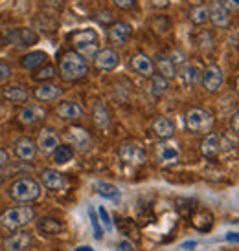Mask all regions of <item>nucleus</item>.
<instances>
[{
    "label": "nucleus",
    "instance_id": "f257e3e1",
    "mask_svg": "<svg viewBox=\"0 0 239 251\" xmlns=\"http://www.w3.org/2000/svg\"><path fill=\"white\" fill-rule=\"evenodd\" d=\"M89 74V63L87 59L81 57L74 50V51H66L61 55V61H59V75L63 81L66 83H72V81H78V79H83L85 75Z\"/></svg>",
    "mask_w": 239,
    "mask_h": 251
},
{
    "label": "nucleus",
    "instance_id": "f03ea898",
    "mask_svg": "<svg viewBox=\"0 0 239 251\" xmlns=\"http://www.w3.org/2000/svg\"><path fill=\"white\" fill-rule=\"evenodd\" d=\"M7 195L11 200L19 203L35 202L42 195V185L41 181L33 180V178H19L7 187Z\"/></svg>",
    "mask_w": 239,
    "mask_h": 251
},
{
    "label": "nucleus",
    "instance_id": "7ed1b4c3",
    "mask_svg": "<svg viewBox=\"0 0 239 251\" xmlns=\"http://www.w3.org/2000/svg\"><path fill=\"white\" fill-rule=\"evenodd\" d=\"M33 218H35V211L30 205H19V207L6 209L0 215V226L7 231H17L24 226H28Z\"/></svg>",
    "mask_w": 239,
    "mask_h": 251
},
{
    "label": "nucleus",
    "instance_id": "20e7f679",
    "mask_svg": "<svg viewBox=\"0 0 239 251\" xmlns=\"http://www.w3.org/2000/svg\"><path fill=\"white\" fill-rule=\"evenodd\" d=\"M72 44H74L76 51H78L81 57H85V59H94L96 53L101 50L99 48L98 33H96V29H92V28L79 29L78 33H74Z\"/></svg>",
    "mask_w": 239,
    "mask_h": 251
},
{
    "label": "nucleus",
    "instance_id": "39448f33",
    "mask_svg": "<svg viewBox=\"0 0 239 251\" xmlns=\"http://www.w3.org/2000/svg\"><path fill=\"white\" fill-rule=\"evenodd\" d=\"M120 160L127 167H140L146 163L148 156H146V151L142 149V145L133 143V141H125L120 147Z\"/></svg>",
    "mask_w": 239,
    "mask_h": 251
},
{
    "label": "nucleus",
    "instance_id": "423d86ee",
    "mask_svg": "<svg viewBox=\"0 0 239 251\" xmlns=\"http://www.w3.org/2000/svg\"><path fill=\"white\" fill-rule=\"evenodd\" d=\"M213 125V118L204 108H191L186 114V126L191 132H208Z\"/></svg>",
    "mask_w": 239,
    "mask_h": 251
},
{
    "label": "nucleus",
    "instance_id": "0eeeda50",
    "mask_svg": "<svg viewBox=\"0 0 239 251\" xmlns=\"http://www.w3.org/2000/svg\"><path fill=\"white\" fill-rule=\"evenodd\" d=\"M223 79H225L223 68L217 64H210L204 68V72H201V84L208 94L219 92V88L223 86Z\"/></svg>",
    "mask_w": 239,
    "mask_h": 251
},
{
    "label": "nucleus",
    "instance_id": "6e6552de",
    "mask_svg": "<svg viewBox=\"0 0 239 251\" xmlns=\"http://www.w3.org/2000/svg\"><path fill=\"white\" fill-rule=\"evenodd\" d=\"M155 152H156L158 163L164 165V167L175 165V163H179V160H180V151H179V147H177V143H173V141H169V140H162L160 143L156 145Z\"/></svg>",
    "mask_w": 239,
    "mask_h": 251
},
{
    "label": "nucleus",
    "instance_id": "1a4fd4ad",
    "mask_svg": "<svg viewBox=\"0 0 239 251\" xmlns=\"http://www.w3.org/2000/svg\"><path fill=\"white\" fill-rule=\"evenodd\" d=\"M208 13H210V21L213 22V26L217 28H228L232 22V11L223 4V0H211L208 6Z\"/></svg>",
    "mask_w": 239,
    "mask_h": 251
},
{
    "label": "nucleus",
    "instance_id": "9d476101",
    "mask_svg": "<svg viewBox=\"0 0 239 251\" xmlns=\"http://www.w3.org/2000/svg\"><path fill=\"white\" fill-rule=\"evenodd\" d=\"M92 61H94V66H96L99 72H113V70L118 68L120 55H118V51H116V50L103 48V50H99Z\"/></svg>",
    "mask_w": 239,
    "mask_h": 251
},
{
    "label": "nucleus",
    "instance_id": "9b49d317",
    "mask_svg": "<svg viewBox=\"0 0 239 251\" xmlns=\"http://www.w3.org/2000/svg\"><path fill=\"white\" fill-rule=\"evenodd\" d=\"M61 140L57 132L52 128V126H44L41 132H39V138H37V149L41 151L42 154H52L59 147Z\"/></svg>",
    "mask_w": 239,
    "mask_h": 251
},
{
    "label": "nucleus",
    "instance_id": "f8f14e48",
    "mask_svg": "<svg viewBox=\"0 0 239 251\" xmlns=\"http://www.w3.org/2000/svg\"><path fill=\"white\" fill-rule=\"evenodd\" d=\"M133 35V26L127 22H113L109 28V41L113 42L114 46H123Z\"/></svg>",
    "mask_w": 239,
    "mask_h": 251
},
{
    "label": "nucleus",
    "instance_id": "ddd939ff",
    "mask_svg": "<svg viewBox=\"0 0 239 251\" xmlns=\"http://www.w3.org/2000/svg\"><path fill=\"white\" fill-rule=\"evenodd\" d=\"M41 185L48 189V191H59L66 185L64 175L59 173L57 169H42L41 171Z\"/></svg>",
    "mask_w": 239,
    "mask_h": 251
},
{
    "label": "nucleus",
    "instance_id": "4468645a",
    "mask_svg": "<svg viewBox=\"0 0 239 251\" xmlns=\"http://www.w3.org/2000/svg\"><path fill=\"white\" fill-rule=\"evenodd\" d=\"M177 77H179V81L182 84L184 88H191L195 83L201 81V70H199V66L191 63H184L180 66V70H177Z\"/></svg>",
    "mask_w": 239,
    "mask_h": 251
},
{
    "label": "nucleus",
    "instance_id": "2eb2a0df",
    "mask_svg": "<svg viewBox=\"0 0 239 251\" xmlns=\"http://www.w3.org/2000/svg\"><path fill=\"white\" fill-rule=\"evenodd\" d=\"M15 154L22 161H33L37 154V143L31 138H19L15 141Z\"/></svg>",
    "mask_w": 239,
    "mask_h": 251
},
{
    "label": "nucleus",
    "instance_id": "dca6fc26",
    "mask_svg": "<svg viewBox=\"0 0 239 251\" xmlns=\"http://www.w3.org/2000/svg\"><path fill=\"white\" fill-rule=\"evenodd\" d=\"M33 96L39 101H54V99L63 96V88L59 84L52 83V81H46V83H41L33 90Z\"/></svg>",
    "mask_w": 239,
    "mask_h": 251
},
{
    "label": "nucleus",
    "instance_id": "f3484780",
    "mask_svg": "<svg viewBox=\"0 0 239 251\" xmlns=\"http://www.w3.org/2000/svg\"><path fill=\"white\" fill-rule=\"evenodd\" d=\"M56 112L57 116L64 119V121H78V119L83 118V108L76 101H63V103H59Z\"/></svg>",
    "mask_w": 239,
    "mask_h": 251
},
{
    "label": "nucleus",
    "instance_id": "a211bd4d",
    "mask_svg": "<svg viewBox=\"0 0 239 251\" xmlns=\"http://www.w3.org/2000/svg\"><path fill=\"white\" fill-rule=\"evenodd\" d=\"M223 151V140L217 132H208L204 136L203 143H201V152L206 158H213Z\"/></svg>",
    "mask_w": 239,
    "mask_h": 251
},
{
    "label": "nucleus",
    "instance_id": "6ab92c4d",
    "mask_svg": "<svg viewBox=\"0 0 239 251\" xmlns=\"http://www.w3.org/2000/svg\"><path fill=\"white\" fill-rule=\"evenodd\" d=\"M151 130H153V134H155L158 140H169L175 134V123H173V119L160 116V118H156L153 121Z\"/></svg>",
    "mask_w": 239,
    "mask_h": 251
},
{
    "label": "nucleus",
    "instance_id": "aec40b11",
    "mask_svg": "<svg viewBox=\"0 0 239 251\" xmlns=\"http://www.w3.org/2000/svg\"><path fill=\"white\" fill-rule=\"evenodd\" d=\"M31 244V233L30 231H19L4 240V250L6 251H24Z\"/></svg>",
    "mask_w": 239,
    "mask_h": 251
},
{
    "label": "nucleus",
    "instance_id": "412c9836",
    "mask_svg": "<svg viewBox=\"0 0 239 251\" xmlns=\"http://www.w3.org/2000/svg\"><path fill=\"white\" fill-rule=\"evenodd\" d=\"M131 66H133V70L136 74H140L142 77H148V79L155 74V63L146 53H136L131 59Z\"/></svg>",
    "mask_w": 239,
    "mask_h": 251
},
{
    "label": "nucleus",
    "instance_id": "4be33fe9",
    "mask_svg": "<svg viewBox=\"0 0 239 251\" xmlns=\"http://www.w3.org/2000/svg\"><path fill=\"white\" fill-rule=\"evenodd\" d=\"M44 118H46V110H44L41 105L24 106V108L19 112V121L24 123V125H33L37 121H42Z\"/></svg>",
    "mask_w": 239,
    "mask_h": 251
},
{
    "label": "nucleus",
    "instance_id": "5701e85b",
    "mask_svg": "<svg viewBox=\"0 0 239 251\" xmlns=\"http://www.w3.org/2000/svg\"><path fill=\"white\" fill-rule=\"evenodd\" d=\"M37 33H33L31 29L28 28H22V29H11L7 33V41L17 44V46H31L37 42Z\"/></svg>",
    "mask_w": 239,
    "mask_h": 251
},
{
    "label": "nucleus",
    "instance_id": "b1692460",
    "mask_svg": "<svg viewBox=\"0 0 239 251\" xmlns=\"http://www.w3.org/2000/svg\"><path fill=\"white\" fill-rule=\"evenodd\" d=\"M46 59H48V53L46 51H42V50H35V51H30L26 55L21 59V66L24 70H37V68H41L42 64L46 63Z\"/></svg>",
    "mask_w": 239,
    "mask_h": 251
},
{
    "label": "nucleus",
    "instance_id": "393cba45",
    "mask_svg": "<svg viewBox=\"0 0 239 251\" xmlns=\"http://www.w3.org/2000/svg\"><path fill=\"white\" fill-rule=\"evenodd\" d=\"M66 136H68V140L72 141V147H78L79 151H87V149L92 145L90 136L85 132L83 128H76V126H72Z\"/></svg>",
    "mask_w": 239,
    "mask_h": 251
},
{
    "label": "nucleus",
    "instance_id": "a878e982",
    "mask_svg": "<svg viewBox=\"0 0 239 251\" xmlns=\"http://www.w3.org/2000/svg\"><path fill=\"white\" fill-rule=\"evenodd\" d=\"M155 63H156V68H158V74H160V75H164L166 79L177 77V66L171 63L169 55H166V53H156Z\"/></svg>",
    "mask_w": 239,
    "mask_h": 251
},
{
    "label": "nucleus",
    "instance_id": "bb28decb",
    "mask_svg": "<svg viewBox=\"0 0 239 251\" xmlns=\"http://www.w3.org/2000/svg\"><path fill=\"white\" fill-rule=\"evenodd\" d=\"M4 99H7L9 103H15V105H21V103H26L30 99V92L22 86H7L6 90L2 92Z\"/></svg>",
    "mask_w": 239,
    "mask_h": 251
},
{
    "label": "nucleus",
    "instance_id": "cd10ccee",
    "mask_svg": "<svg viewBox=\"0 0 239 251\" xmlns=\"http://www.w3.org/2000/svg\"><path fill=\"white\" fill-rule=\"evenodd\" d=\"M169 88V79H166L164 75L160 74H153V75L149 77V92H151V96H155V98H160L164 96Z\"/></svg>",
    "mask_w": 239,
    "mask_h": 251
},
{
    "label": "nucleus",
    "instance_id": "c85d7f7f",
    "mask_svg": "<svg viewBox=\"0 0 239 251\" xmlns=\"http://www.w3.org/2000/svg\"><path fill=\"white\" fill-rule=\"evenodd\" d=\"M52 160H54L56 165H66V163H70L74 160V149H72V145H61L59 143V147L52 152Z\"/></svg>",
    "mask_w": 239,
    "mask_h": 251
},
{
    "label": "nucleus",
    "instance_id": "c756f323",
    "mask_svg": "<svg viewBox=\"0 0 239 251\" xmlns=\"http://www.w3.org/2000/svg\"><path fill=\"white\" fill-rule=\"evenodd\" d=\"M94 191H96L99 196H103V198L120 200V189L116 187L114 183H109V181H96V183H94Z\"/></svg>",
    "mask_w": 239,
    "mask_h": 251
},
{
    "label": "nucleus",
    "instance_id": "7c9ffc66",
    "mask_svg": "<svg viewBox=\"0 0 239 251\" xmlns=\"http://www.w3.org/2000/svg\"><path fill=\"white\" fill-rule=\"evenodd\" d=\"M39 231H42L44 235H59L63 231V224L59 222L57 218H52V216H44L39 222Z\"/></svg>",
    "mask_w": 239,
    "mask_h": 251
},
{
    "label": "nucleus",
    "instance_id": "2f4dec72",
    "mask_svg": "<svg viewBox=\"0 0 239 251\" xmlns=\"http://www.w3.org/2000/svg\"><path fill=\"white\" fill-rule=\"evenodd\" d=\"M193 226L197 227L199 231H210L211 226H213V216L208 211H199L197 215L193 216Z\"/></svg>",
    "mask_w": 239,
    "mask_h": 251
},
{
    "label": "nucleus",
    "instance_id": "473e14b6",
    "mask_svg": "<svg viewBox=\"0 0 239 251\" xmlns=\"http://www.w3.org/2000/svg\"><path fill=\"white\" fill-rule=\"evenodd\" d=\"M190 21L197 26H203L210 21V13H208V6H195L190 9Z\"/></svg>",
    "mask_w": 239,
    "mask_h": 251
},
{
    "label": "nucleus",
    "instance_id": "72a5a7b5",
    "mask_svg": "<svg viewBox=\"0 0 239 251\" xmlns=\"http://www.w3.org/2000/svg\"><path fill=\"white\" fill-rule=\"evenodd\" d=\"M94 123L101 128H105L109 123H111V116H109V112L103 105H96L94 106Z\"/></svg>",
    "mask_w": 239,
    "mask_h": 251
},
{
    "label": "nucleus",
    "instance_id": "f704fd0d",
    "mask_svg": "<svg viewBox=\"0 0 239 251\" xmlns=\"http://www.w3.org/2000/svg\"><path fill=\"white\" fill-rule=\"evenodd\" d=\"M54 75H56V68H54V64H46V66H42L41 70L35 74V79L37 81L46 83V81H50Z\"/></svg>",
    "mask_w": 239,
    "mask_h": 251
},
{
    "label": "nucleus",
    "instance_id": "c9c22d12",
    "mask_svg": "<svg viewBox=\"0 0 239 251\" xmlns=\"http://www.w3.org/2000/svg\"><path fill=\"white\" fill-rule=\"evenodd\" d=\"M89 216H90L92 229H94V238H96V240H101V237H103V229H101V222H99V218L96 216L94 209L89 211Z\"/></svg>",
    "mask_w": 239,
    "mask_h": 251
},
{
    "label": "nucleus",
    "instance_id": "e433bc0d",
    "mask_svg": "<svg viewBox=\"0 0 239 251\" xmlns=\"http://www.w3.org/2000/svg\"><path fill=\"white\" fill-rule=\"evenodd\" d=\"M98 215H99V218H101V224L105 226V229H113V218H111L109 211H107L103 205L98 207Z\"/></svg>",
    "mask_w": 239,
    "mask_h": 251
},
{
    "label": "nucleus",
    "instance_id": "4c0bfd02",
    "mask_svg": "<svg viewBox=\"0 0 239 251\" xmlns=\"http://www.w3.org/2000/svg\"><path fill=\"white\" fill-rule=\"evenodd\" d=\"M169 59H171V63L175 64V66H182V64L186 63V55H184L180 50L169 51Z\"/></svg>",
    "mask_w": 239,
    "mask_h": 251
},
{
    "label": "nucleus",
    "instance_id": "58836bf2",
    "mask_svg": "<svg viewBox=\"0 0 239 251\" xmlns=\"http://www.w3.org/2000/svg\"><path fill=\"white\" fill-rule=\"evenodd\" d=\"M113 4L120 9H133L136 6V0H113Z\"/></svg>",
    "mask_w": 239,
    "mask_h": 251
},
{
    "label": "nucleus",
    "instance_id": "ea45409f",
    "mask_svg": "<svg viewBox=\"0 0 239 251\" xmlns=\"http://www.w3.org/2000/svg\"><path fill=\"white\" fill-rule=\"evenodd\" d=\"M116 251H134V246L129 238H121L116 246Z\"/></svg>",
    "mask_w": 239,
    "mask_h": 251
},
{
    "label": "nucleus",
    "instance_id": "a19ab883",
    "mask_svg": "<svg viewBox=\"0 0 239 251\" xmlns=\"http://www.w3.org/2000/svg\"><path fill=\"white\" fill-rule=\"evenodd\" d=\"M230 130H232L234 134H239V110H236L232 114V118H230Z\"/></svg>",
    "mask_w": 239,
    "mask_h": 251
},
{
    "label": "nucleus",
    "instance_id": "79ce46f5",
    "mask_svg": "<svg viewBox=\"0 0 239 251\" xmlns=\"http://www.w3.org/2000/svg\"><path fill=\"white\" fill-rule=\"evenodd\" d=\"M9 75H11V68H9V64L0 63V83H4L6 79H9Z\"/></svg>",
    "mask_w": 239,
    "mask_h": 251
},
{
    "label": "nucleus",
    "instance_id": "37998d69",
    "mask_svg": "<svg viewBox=\"0 0 239 251\" xmlns=\"http://www.w3.org/2000/svg\"><path fill=\"white\" fill-rule=\"evenodd\" d=\"M182 251H193L197 248V240H188V242H182V244L179 246Z\"/></svg>",
    "mask_w": 239,
    "mask_h": 251
},
{
    "label": "nucleus",
    "instance_id": "c03bdc74",
    "mask_svg": "<svg viewBox=\"0 0 239 251\" xmlns=\"http://www.w3.org/2000/svg\"><path fill=\"white\" fill-rule=\"evenodd\" d=\"M223 4H225L230 11H239V0H223Z\"/></svg>",
    "mask_w": 239,
    "mask_h": 251
},
{
    "label": "nucleus",
    "instance_id": "a18cd8bd",
    "mask_svg": "<svg viewBox=\"0 0 239 251\" xmlns=\"http://www.w3.org/2000/svg\"><path fill=\"white\" fill-rule=\"evenodd\" d=\"M225 240H228V242H239V233H226Z\"/></svg>",
    "mask_w": 239,
    "mask_h": 251
},
{
    "label": "nucleus",
    "instance_id": "49530a36",
    "mask_svg": "<svg viewBox=\"0 0 239 251\" xmlns=\"http://www.w3.org/2000/svg\"><path fill=\"white\" fill-rule=\"evenodd\" d=\"M76 251H94L90 248V246H79V248H76Z\"/></svg>",
    "mask_w": 239,
    "mask_h": 251
},
{
    "label": "nucleus",
    "instance_id": "de8ad7c7",
    "mask_svg": "<svg viewBox=\"0 0 239 251\" xmlns=\"http://www.w3.org/2000/svg\"><path fill=\"white\" fill-rule=\"evenodd\" d=\"M236 86H238V88H236V92H238V96H239V77H238V81H236Z\"/></svg>",
    "mask_w": 239,
    "mask_h": 251
},
{
    "label": "nucleus",
    "instance_id": "09e8293b",
    "mask_svg": "<svg viewBox=\"0 0 239 251\" xmlns=\"http://www.w3.org/2000/svg\"><path fill=\"white\" fill-rule=\"evenodd\" d=\"M44 2H56V0H44Z\"/></svg>",
    "mask_w": 239,
    "mask_h": 251
}]
</instances>
